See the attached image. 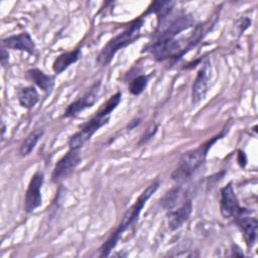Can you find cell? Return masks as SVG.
<instances>
[{
    "instance_id": "3957f363",
    "label": "cell",
    "mask_w": 258,
    "mask_h": 258,
    "mask_svg": "<svg viewBox=\"0 0 258 258\" xmlns=\"http://www.w3.org/2000/svg\"><path fill=\"white\" fill-rule=\"evenodd\" d=\"M221 136L222 135H217L198 148L185 152L181 156L175 169L171 172V179L177 183H182L190 179L195 172L204 164L212 145L219 140Z\"/></svg>"
},
{
    "instance_id": "d4e9b609",
    "label": "cell",
    "mask_w": 258,
    "mask_h": 258,
    "mask_svg": "<svg viewBox=\"0 0 258 258\" xmlns=\"http://www.w3.org/2000/svg\"><path fill=\"white\" fill-rule=\"evenodd\" d=\"M140 123V119L138 118L137 120H132L131 122H130V124L128 125V130H132L134 127H136L138 124Z\"/></svg>"
},
{
    "instance_id": "d6986e66",
    "label": "cell",
    "mask_w": 258,
    "mask_h": 258,
    "mask_svg": "<svg viewBox=\"0 0 258 258\" xmlns=\"http://www.w3.org/2000/svg\"><path fill=\"white\" fill-rule=\"evenodd\" d=\"M175 4V2L172 1H155L152 2L151 5L148 7V10L146 11L145 15L154 13L157 15V20H158V24L160 23V20L162 21L166 15L171 11L173 5Z\"/></svg>"
},
{
    "instance_id": "7402d4cb",
    "label": "cell",
    "mask_w": 258,
    "mask_h": 258,
    "mask_svg": "<svg viewBox=\"0 0 258 258\" xmlns=\"http://www.w3.org/2000/svg\"><path fill=\"white\" fill-rule=\"evenodd\" d=\"M156 131H157V125H156V124H151V125L146 129V131L144 132V134L142 135L139 144H142V143L148 141L151 137H153V135L156 133Z\"/></svg>"
},
{
    "instance_id": "52a82bcc",
    "label": "cell",
    "mask_w": 258,
    "mask_h": 258,
    "mask_svg": "<svg viewBox=\"0 0 258 258\" xmlns=\"http://www.w3.org/2000/svg\"><path fill=\"white\" fill-rule=\"evenodd\" d=\"M100 85L101 83H95L88 92H86L82 97L75 100L73 103H71L67 109L63 112V117L71 118L75 117L78 114H80L82 111L91 108L95 105V103L98 101V96L100 92Z\"/></svg>"
},
{
    "instance_id": "30bf717a",
    "label": "cell",
    "mask_w": 258,
    "mask_h": 258,
    "mask_svg": "<svg viewBox=\"0 0 258 258\" xmlns=\"http://www.w3.org/2000/svg\"><path fill=\"white\" fill-rule=\"evenodd\" d=\"M211 79V64L209 61L205 62L199 70L197 77L191 87V103L198 105L205 98L209 90V81Z\"/></svg>"
},
{
    "instance_id": "9c48e42d",
    "label": "cell",
    "mask_w": 258,
    "mask_h": 258,
    "mask_svg": "<svg viewBox=\"0 0 258 258\" xmlns=\"http://www.w3.org/2000/svg\"><path fill=\"white\" fill-rule=\"evenodd\" d=\"M82 157L79 150L70 149L54 165L51 172V180L56 182L68 176L81 162Z\"/></svg>"
},
{
    "instance_id": "7a4b0ae2",
    "label": "cell",
    "mask_w": 258,
    "mask_h": 258,
    "mask_svg": "<svg viewBox=\"0 0 258 258\" xmlns=\"http://www.w3.org/2000/svg\"><path fill=\"white\" fill-rule=\"evenodd\" d=\"M159 187V182H153L149 184L138 197V199L135 201V203L125 212L123 215L117 229L112 233V235L108 238V240L102 245L101 247V256H108L110 252L113 250V248L116 247L118 240L120 239L121 235L128 230L132 225L136 223V221L139 218V215L147 203V201L155 194V191Z\"/></svg>"
},
{
    "instance_id": "5bb4252c",
    "label": "cell",
    "mask_w": 258,
    "mask_h": 258,
    "mask_svg": "<svg viewBox=\"0 0 258 258\" xmlns=\"http://www.w3.org/2000/svg\"><path fill=\"white\" fill-rule=\"evenodd\" d=\"M194 20L190 15H182L179 18L173 20L163 31H161L157 38H174V36L183 30H186L192 26Z\"/></svg>"
},
{
    "instance_id": "2e32d148",
    "label": "cell",
    "mask_w": 258,
    "mask_h": 258,
    "mask_svg": "<svg viewBox=\"0 0 258 258\" xmlns=\"http://www.w3.org/2000/svg\"><path fill=\"white\" fill-rule=\"evenodd\" d=\"M26 77L46 94H49L53 89L54 78L49 75H45L42 71L38 69L28 70L26 72Z\"/></svg>"
},
{
    "instance_id": "8992f818",
    "label": "cell",
    "mask_w": 258,
    "mask_h": 258,
    "mask_svg": "<svg viewBox=\"0 0 258 258\" xmlns=\"http://www.w3.org/2000/svg\"><path fill=\"white\" fill-rule=\"evenodd\" d=\"M179 42L174 38H155L145 48L146 51L152 53L156 60H165L177 54L180 50Z\"/></svg>"
},
{
    "instance_id": "ac0fdd59",
    "label": "cell",
    "mask_w": 258,
    "mask_h": 258,
    "mask_svg": "<svg viewBox=\"0 0 258 258\" xmlns=\"http://www.w3.org/2000/svg\"><path fill=\"white\" fill-rule=\"evenodd\" d=\"M44 131L41 128H37L34 129L33 131H31L26 137L25 139L22 141L20 147H19V153L21 156H27L29 155L32 150L35 148L37 142L39 141V139L42 137Z\"/></svg>"
},
{
    "instance_id": "484cf974",
    "label": "cell",
    "mask_w": 258,
    "mask_h": 258,
    "mask_svg": "<svg viewBox=\"0 0 258 258\" xmlns=\"http://www.w3.org/2000/svg\"><path fill=\"white\" fill-rule=\"evenodd\" d=\"M4 133H5V126H4V124L2 125V137L4 136Z\"/></svg>"
},
{
    "instance_id": "7c38bea8",
    "label": "cell",
    "mask_w": 258,
    "mask_h": 258,
    "mask_svg": "<svg viewBox=\"0 0 258 258\" xmlns=\"http://www.w3.org/2000/svg\"><path fill=\"white\" fill-rule=\"evenodd\" d=\"M192 211V204L190 200H185L182 204L174 210L167 211V225L172 231L179 229L189 218Z\"/></svg>"
},
{
    "instance_id": "ba28073f",
    "label": "cell",
    "mask_w": 258,
    "mask_h": 258,
    "mask_svg": "<svg viewBox=\"0 0 258 258\" xmlns=\"http://www.w3.org/2000/svg\"><path fill=\"white\" fill-rule=\"evenodd\" d=\"M43 173L36 171L30 178L24 200V208L26 213H31L42 204L41 186L43 183Z\"/></svg>"
},
{
    "instance_id": "9a60e30c",
    "label": "cell",
    "mask_w": 258,
    "mask_h": 258,
    "mask_svg": "<svg viewBox=\"0 0 258 258\" xmlns=\"http://www.w3.org/2000/svg\"><path fill=\"white\" fill-rule=\"evenodd\" d=\"M81 57H82V49L81 48H76L72 51L60 53L53 60L52 70L55 74H61L70 66L77 62Z\"/></svg>"
},
{
    "instance_id": "5b68a950",
    "label": "cell",
    "mask_w": 258,
    "mask_h": 258,
    "mask_svg": "<svg viewBox=\"0 0 258 258\" xmlns=\"http://www.w3.org/2000/svg\"><path fill=\"white\" fill-rule=\"evenodd\" d=\"M220 211L222 216L227 219H237L243 215H247L250 213L249 210L242 208L239 205L238 198L231 182L221 189Z\"/></svg>"
},
{
    "instance_id": "e0dca14e",
    "label": "cell",
    "mask_w": 258,
    "mask_h": 258,
    "mask_svg": "<svg viewBox=\"0 0 258 258\" xmlns=\"http://www.w3.org/2000/svg\"><path fill=\"white\" fill-rule=\"evenodd\" d=\"M38 92L34 87H24L18 92V102L22 108L31 109L38 102Z\"/></svg>"
},
{
    "instance_id": "ffe728a7",
    "label": "cell",
    "mask_w": 258,
    "mask_h": 258,
    "mask_svg": "<svg viewBox=\"0 0 258 258\" xmlns=\"http://www.w3.org/2000/svg\"><path fill=\"white\" fill-rule=\"evenodd\" d=\"M179 195H180V188L179 187H174L171 188L169 191H167L163 198L160 200V204L161 206L166 210L169 211L171 209H173V207L177 204V201L179 199Z\"/></svg>"
},
{
    "instance_id": "44dd1931",
    "label": "cell",
    "mask_w": 258,
    "mask_h": 258,
    "mask_svg": "<svg viewBox=\"0 0 258 258\" xmlns=\"http://www.w3.org/2000/svg\"><path fill=\"white\" fill-rule=\"evenodd\" d=\"M148 80H149V76H146V75H140L134 78L129 84L130 93L134 96L140 95L147 87Z\"/></svg>"
},
{
    "instance_id": "8fae6325",
    "label": "cell",
    "mask_w": 258,
    "mask_h": 258,
    "mask_svg": "<svg viewBox=\"0 0 258 258\" xmlns=\"http://www.w3.org/2000/svg\"><path fill=\"white\" fill-rule=\"evenodd\" d=\"M1 42L2 46L5 48L25 51L29 54H33L36 48L32 37L27 32H21L19 34L8 36L3 38Z\"/></svg>"
},
{
    "instance_id": "4fadbf2b",
    "label": "cell",
    "mask_w": 258,
    "mask_h": 258,
    "mask_svg": "<svg viewBox=\"0 0 258 258\" xmlns=\"http://www.w3.org/2000/svg\"><path fill=\"white\" fill-rule=\"evenodd\" d=\"M235 221L243 235V238L247 247L252 248L257 239V229H258L257 219L243 215L235 219Z\"/></svg>"
},
{
    "instance_id": "277c9868",
    "label": "cell",
    "mask_w": 258,
    "mask_h": 258,
    "mask_svg": "<svg viewBox=\"0 0 258 258\" xmlns=\"http://www.w3.org/2000/svg\"><path fill=\"white\" fill-rule=\"evenodd\" d=\"M144 23L142 17L135 20L123 32L113 37L100 51L97 61L102 66L110 63L116 52L134 42L140 36V29Z\"/></svg>"
},
{
    "instance_id": "603a6c76",
    "label": "cell",
    "mask_w": 258,
    "mask_h": 258,
    "mask_svg": "<svg viewBox=\"0 0 258 258\" xmlns=\"http://www.w3.org/2000/svg\"><path fill=\"white\" fill-rule=\"evenodd\" d=\"M9 61V54L8 51H6L5 47H2V51H1V62L3 66H6Z\"/></svg>"
},
{
    "instance_id": "6da1fadb",
    "label": "cell",
    "mask_w": 258,
    "mask_h": 258,
    "mask_svg": "<svg viewBox=\"0 0 258 258\" xmlns=\"http://www.w3.org/2000/svg\"><path fill=\"white\" fill-rule=\"evenodd\" d=\"M121 97V92H117L116 94H114L89 121H87L80 127V130L75 133L69 140L70 149L79 150L80 148H82L101 127L109 122L111 113L119 105Z\"/></svg>"
},
{
    "instance_id": "cb8c5ba5",
    "label": "cell",
    "mask_w": 258,
    "mask_h": 258,
    "mask_svg": "<svg viewBox=\"0 0 258 258\" xmlns=\"http://www.w3.org/2000/svg\"><path fill=\"white\" fill-rule=\"evenodd\" d=\"M238 160H239L240 165L244 167L245 164H246L247 159H246V155H245V153L243 151H239V158H238Z\"/></svg>"
}]
</instances>
